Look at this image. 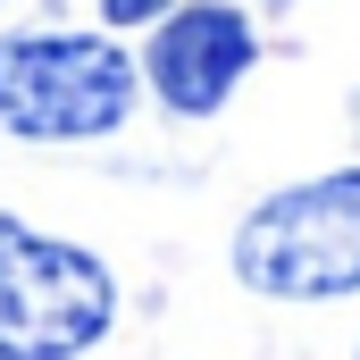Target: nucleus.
<instances>
[{
	"label": "nucleus",
	"mask_w": 360,
	"mask_h": 360,
	"mask_svg": "<svg viewBox=\"0 0 360 360\" xmlns=\"http://www.w3.org/2000/svg\"><path fill=\"white\" fill-rule=\"evenodd\" d=\"M134 59L101 34H8L0 42V126L25 143H92L126 126Z\"/></svg>",
	"instance_id": "f257e3e1"
},
{
	"label": "nucleus",
	"mask_w": 360,
	"mask_h": 360,
	"mask_svg": "<svg viewBox=\"0 0 360 360\" xmlns=\"http://www.w3.org/2000/svg\"><path fill=\"white\" fill-rule=\"evenodd\" d=\"M235 276L276 302H335L360 285V168L260 201L235 235Z\"/></svg>",
	"instance_id": "f03ea898"
},
{
	"label": "nucleus",
	"mask_w": 360,
	"mask_h": 360,
	"mask_svg": "<svg viewBox=\"0 0 360 360\" xmlns=\"http://www.w3.org/2000/svg\"><path fill=\"white\" fill-rule=\"evenodd\" d=\"M109 310L117 285L92 252L0 218V360H76L101 344Z\"/></svg>",
	"instance_id": "7ed1b4c3"
},
{
	"label": "nucleus",
	"mask_w": 360,
	"mask_h": 360,
	"mask_svg": "<svg viewBox=\"0 0 360 360\" xmlns=\"http://www.w3.org/2000/svg\"><path fill=\"white\" fill-rule=\"evenodd\" d=\"M260 59V34H252V17L243 8H226V0H193V8H176L168 25H160V42H151V84H160V101L168 109H184V117H210L226 92H235V76Z\"/></svg>",
	"instance_id": "20e7f679"
},
{
	"label": "nucleus",
	"mask_w": 360,
	"mask_h": 360,
	"mask_svg": "<svg viewBox=\"0 0 360 360\" xmlns=\"http://www.w3.org/2000/svg\"><path fill=\"white\" fill-rule=\"evenodd\" d=\"M160 8H168V0H101V17H109V25H151Z\"/></svg>",
	"instance_id": "39448f33"
}]
</instances>
